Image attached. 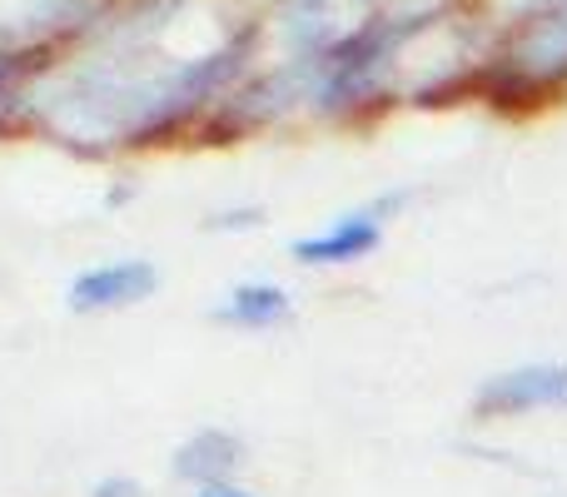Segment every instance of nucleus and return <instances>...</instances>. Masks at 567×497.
<instances>
[{"label":"nucleus","instance_id":"obj_1","mask_svg":"<svg viewBox=\"0 0 567 497\" xmlns=\"http://www.w3.org/2000/svg\"><path fill=\"white\" fill-rule=\"evenodd\" d=\"M379 6H389V0H275V15H269V35H275L279 50L275 65L313 60L329 40H339L343 30L369 20Z\"/></svg>","mask_w":567,"mask_h":497},{"label":"nucleus","instance_id":"obj_2","mask_svg":"<svg viewBox=\"0 0 567 497\" xmlns=\"http://www.w3.org/2000/svg\"><path fill=\"white\" fill-rule=\"evenodd\" d=\"M403 205H409V189H389V195L373 199V205L349 209V215H333L323 229L293 239L289 253L299 263H309V269H339V263H359V259H369V253L383 245L389 215H399Z\"/></svg>","mask_w":567,"mask_h":497},{"label":"nucleus","instance_id":"obj_3","mask_svg":"<svg viewBox=\"0 0 567 497\" xmlns=\"http://www.w3.org/2000/svg\"><path fill=\"white\" fill-rule=\"evenodd\" d=\"M120 0H0V45H65L105 25Z\"/></svg>","mask_w":567,"mask_h":497},{"label":"nucleus","instance_id":"obj_4","mask_svg":"<svg viewBox=\"0 0 567 497\" xmlns=\"http://www.w3.org/2000/svg\"><path fill=\"white\" fill-rule=\"evenodd\" d=\"M543 408H567V363H518L483 379L473 393L478 418H523Z\"/></svg>","mask_w":567,"mask_h":497},{"label":"nucleus","instance_id":"obj_5","mask_svg":"<svg viewBox=\"0 0 567 497\" xmlns=\"http://www.w3.org/2000/svg\"><path fill=\"white\" fill-rule=\"evenodd\" d=\"M159 289V269L155 259H110V263H90L70 279L65 289V309L70 313H120L135 303L155 299Z\"/></svg>","mask_w":567,"mask_h":497},{"label":"nucleus","instance_id":"obj_6","mask_svg":"<svg viewBox=\"0 0 567 497\" xmlns=\"http://www.w3.org/2000/svg\"><path fill=\"white\" fill-rule=\"evenodd\" d=\"M209 319L239 333H269L293 319V293L275 279H245L209 309Z\"/></svg>","mask_w":567,"mask_h":497},{"label":"nucleus","instance_id":"obj_7","mask_svg":"<svg viewBox=\"0 0 567 497\" xmlns=\"http://www.w3.org/2000/svg\"><path fill=\"white\" fill-rule=\"evenodd\" d=\"M239 468H245V443L229 428H199L175 448V478L195 483V488L229 483Z\"/></svg>","mask_w":567,"mask_h":497},{"label":"nucleus","instance_id":"obj_8","mask_svg":"<svg viewBox=\"0 0 567 497\" xmlns=\"http://www.w3.org/2000/svg\"><path fill=\"white\" fill-rule=\"evenodd\" d=\"M60 55V45H0V125L25 110V95L45 65Z\"/></svg>","mask_w":567,"mask_h":497},{"label":"nucleus","instance_id":"obj_9","mask_svg":"<svg viewBox=\"0 0 567 497\" xmlns=\"http://www.w3.org/2000/svg\"><path fill=\"white\" fill-rule=\"evenodd\" d=\"M265 225V209H225V215L209 219V229H259Z\"/></svg>","mask_w":567,"mask_h":497},{"label":"nucleus","instance_id":"obj_10","mask_svg":"<svg viewBox=\"0 0 567 497\" xmlns=\"http://www.w3.org/2000/svg\"><path fill=\"white\" fill-rule=\"evenodd\" d=\"M90 497H140V483H130V478H100Z\"/></svg>","mask_w":567,"mask_h":497},{"label":"nucleus","instance_id":"obj_11","mask_svg":"<svg viewBox=\"0 0 567 497\" xmlns=\"http://www.w3.org/2000/svg\"><path fill=\"white\" fill-rule=\"evenodd\" d=\"M195 497H255V493L229 478V483H205V488H195Z\"/></svg>","mask_w":567,"mask_h":497}]
</instances>
